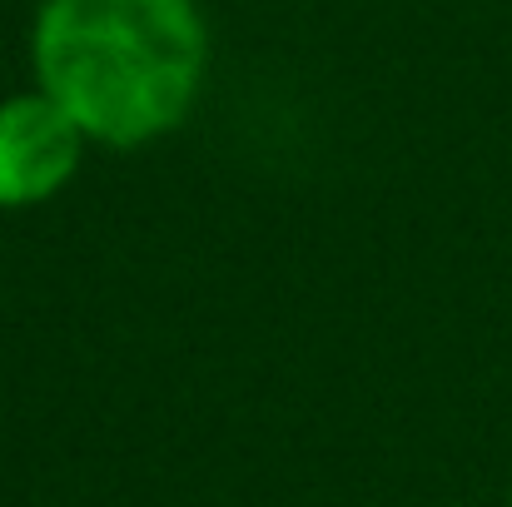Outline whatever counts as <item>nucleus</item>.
Wrapping results in <instances>:
<instances>
[{
	"label": "nucleus",
	"instance_id": "nucleus-1",
	"mask_svg": "<svg viewBox=\"0 0 512 507\" xmlns=\"http://www.w3.org/2000/svg\"><path fill=\"white\" fill-rule=\"evenodd\" d=\"M35 75L85 140L145 145L174 130L204 80L194 0H45Z\"/></svg>",
	"mask_w": 512,
	"mask_h": 507
},
{
	"label": "nucleus",
	"instance_id": "nucleus-2",
	"mask_svg": "<svg viewBox=\"0 0 512 507\" xmlns=\"http://www.w3.org/2000/svg\"><path fill=\"white\" fill-rule=\"evenodd\" d=\"M85 135L50 95H15L0 105V209L45 204L80 169Z\"/></svg>",
	"mask_w": 512,
	"mask_h": 507
}]
</instances>
